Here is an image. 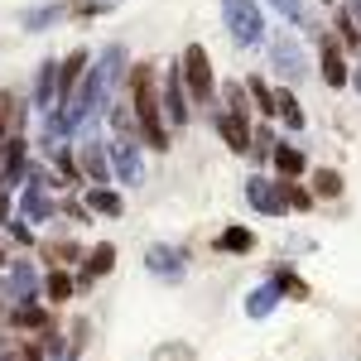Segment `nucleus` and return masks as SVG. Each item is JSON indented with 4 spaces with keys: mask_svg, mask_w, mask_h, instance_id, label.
Segmentation results:
<instances>
[{
    "mask_svg": "<svg viewBox=\"0 0 361 361\" xmlns=\"http://www.w3.org/2000/svg\"><path fill=\"white\" fill-rule=\"evenodd\" d=\"M159 102H164L169 126H188V116H193V102H188V92H183L178 63H164V92H159Z\"/></svg>",
    "mask_w": 361,
    "mask_h": 361,
    "instance_id": "39448f33",
    "label": "nucleus"
},
{
    "mask_svg": "<svg viewBox=\"0 0 361 361\" xmlns=\"http://www.w3.org/2000/svg\"><path fill=\"white\" fill-rule=\"evenodd\" d=\"M352 20H357V34H361V0H352V10H347Z\"/></svg>",
    "mask_w": 361,
    "mask_h": 361,
    "instance_id": "7c9ffc66",
    "label": "nucleus"
},
{
    "mask_svg": "<svg viewBox=\"0 0 361 361\" xmlns=\"http://www.w3.org/2000/svg\"><path fill=\"white\" fill-rule=\"evenodd\" d=\"M318 54H323V82L328 87H347V54H342V44L318 39Z\"/></svg>",
    "mask_w": 361,
    "mask_h": 361,
    "instance_id": "f8f14e48",
    "label": "nucleus"
},
{
    "mask_svg": "<svg viewBox=\"0 0 361 361\" xmlns=\"http://www.w3.org/2000/svg\"><path fill=\"white\" fill-rule=\"evenodd\" d=\"M347 82H357V97H361V63H357V73H347Z\"/></svg>",
    "mask_w": 361,
    "mask_h": 361,
    "instance_id": "2f4dec72",
    "label": "nucleus"
},
{
    "mask_svg": "<svg viewBox=\"0 0 361 361\" xmlns=\"http://www.w3.org/2000/svg\"><path fill=\"white\" fill-rule=\"evenodd\" d=\"M284 202H289V207H308V202H313V193H308V188H299V183H284Z\"/></svg>",
    "mask_w": 361,
    "mask_h": 361,
    "instance_id": "cd10ccee",
    "label": "nucleus"
},
{
    "mask_svg": "<svg viewBox=\"0 0 361 361\" xmlns=\"http://www.w3.org/2000/svg\"><path fill=\"white\" fill-rule=\"evenodd\" d=\"M126 102H130V116H135L140 145L169 149V126H164V102H159L154 63H135V68H130V78H126Z\"/></svg>",
    "mask_w": 361,
    "mask_h": 361,
    "instance_id": "f257e3e1",
    "label": "nucleus"
},
{
    "mask_svg": "<svg viewBox=\"0 0 361 361\" xmlns=\"http://www.w3.org/2000/svg\"><path fill=\"white\" fill-rule=\"evenodd\" d=\"M178 260H183L178 250H164V246H154V250H149V270H154V275H169V279H173L178 270H183Z\"/></svg>",
    "mask_w": 361,
    "mask_h": 361,
    "instance_id": "4be33fe9",
    "label": "nucleus"
},
{
    "mask_svg": "<svg viewBox=\"0 0 361 361\" xmlns=\"http://www.w3.org/2000/svg\"><path fill=\"white\" fill-rule=\"evenodd\" d=\"M87 212L121 217V212H126V202H121V193H111V188H87Z\"/></svg>",
    "mask_w": 361,
    "mask_h": 361,
    "instance_id": "f3484780",
    "label": "nucleus"
},
{
    "mask_svg": "<svg viewBox=\"0 0 361 361\" xmlns=\"http://www.w3.org/2000/svg\"><path fill=\"white\" fill-rule=\"evenodd\" d=\"M313 193L318 197H342V173H337V169H318V173H313Z\"/></svg>",
    "mask_w": 361,
    "mask_h": 361,
    "instance_id": "5701e85b",
    "label": "nucleus"
},
{
    "mask_svg": "<svg viewBox=\"0 0 361 361\" xmlns=\"http://www.w3.org/2000/svg\"><path fill=\"white\" fill-rule=\"evenodd\" d=\"M246 97L255 102V111H260V116H275V92H270L265 78H246Z\"/></svg>",
    "mask_w": 361,
    "mask_h": 361,
    "instance_id": "aec40b11",
    "label": "nucleus"
},
{
    "mask_svg": "<svg viewBox=\"0 0 361 361\" xmlns=\"http://www.w3.org/2000/svg\"><path fill=\"white\" fill-rule=\"evenodd\" d=\"M68 15H78V5H68V0H54V5H34V10H25V15H20V29L39 34V29L58 25V20H68Z\"/></svg>",
    "mask_w": 361,
    "mask_h": 361,
    "instance_id": "1a4fd4ad",
    "label": "nucleus"
},
{
    "mask_svg": "<svg viewBox=\"0 0 361 361\" xmlns=\"http://www.w3.org/2000/svg\"><path fill=\"white\" fill-rule=\"evenodd\" d=\"M82 173L102 188L106 183V173H111V164H106V149L102 145H82Z\"/></svg>",
    "mask_w": 361,
    "mask_h": 361,
    "instance_id": "dca6fc26",
    "label": "nucleus"
},
{
    "mask_svg": "<svg viewBox=\"0 0 361 361\" xmlns=\"http://www.w3.org/2000/svg\"><path fill=\"white\" fill-rule=\"evenodd\" d=\"M279 20H304V0H265Z\"/></svg>",
    "mask_w": 361,
    "mask_h": 361,
    "instance_id": "a878e982",
    "label": "nucleus"
},
{
    "mask_svg": "<svg viewBox=\"0 0 361 361\" xmlns=\"http://www.w3.org/2000/svg\"><path fill=\"white\" fill-rule=\"evenodd\" d=\"M222 25L231 34V44H241V49H255L265 39V20H260L255 0H222Z\"/></svg>",
    "mask_w": 361,
    "mask_h": 361,
    "instance_id": "7ed1b4c3",
    "label": "nucleus"
},
{
    "mask_svg": "<svg viewBox=\"0 0 361 361\" xmlns=\"http://www.w3.org/2000/svg\"><path fill=\"white\" fill-rule=\"evenodd\" d=\"M250 140H255V154H270V149H275V130H270V126H260Z\"/></svg>",
    "mask_w": 361,
    "mask_h": 361,
    "instance_id": "c85d7f7f",
    "label": "nucleus"
},
{
    "mask_svg": "<svg viewBox=\"0 0 361 361\" xmlns=\"http://www.w3.org/2000/svg\"><path fill=\"white\" fill-rule=\"evenodd\" d=\"M270 159H275V169H279V178H299V173H304V154H299V149H294V145H275V149H270Z\"/></svg>",
    "mask_w": 361,
    "mask_h": 361,
    "instance_id": "a211bd4d",
    "label": "nucleus"
},
{
    "mask_svg": "<svg viewBox=\"0 0 361 361\" xmlns=\"http://www.w3.org/2000/svg\"><path fill=\"white\" fill-rule=\"evenodd\" d=\"M212 126H217V135L226 140V149H236V154H246V149H250V121L217 111V116H212Z\"/></svg>",
    "mask_w": 361,
    "mask_h": 361,
    "instance_id": "9b49d317",
    "label": "nucleus"
},
{
    "mask_svg": "<svg viewBox=\"0 0 361 361\" xmlns=\"http://www.w3.org/2000/svg\"><path fill=\"white\" fill-rule=\"evenodd\" d=\"M5 145H10V149H5V169H0V188H15V183L25 178V140L10 135Z\"/></svg>",
    "mask_w": 361,
    "mask_h": 361,
    "instance_id": "ddd939ff",
    "label": "nucleus"
},
{
    "mask_svg": "<svg viewBox=\"0 0 361 361\" xmlns=\"http://www.w3.org/2000/svg\"><path fill=\"white\" fill-rule=\"evenodd\" d=\"M92 5H97V10H111V5H121V0H92Z\"/></svg>",
    "mask_w": 361,
    "mask_h": 361,
    "instance_id": "473e14b6",
    "label": "nucleus"
},
{
    "mask_svg": "<svg viewBox=\"0 0 361 361\" xmlns=\"http://www.w3.org/2000/svg\"><path fill=\"white\" fill-rule=\"evenodd\" d=\"M217 102H222V111H226V116H241V121H246L250 97H246V82H241V78H236V82H222V87H217Z\"/></svg>",
    "mask_w": 361,
    "mask_h": 361,
    "instance_id": "4468645a",
    "label": "nucleus"
},
{
    "mask_svg": "<svg viewBox=\"0 0 361 361\" xmlns=\"http://www.w3.org/2000/svg\"><path fill=\"white\" fill-rule=\"evenodd\" d=\"M49 299H54V304H63V299H73V275H63V270H54V275H49Z\"/></svg>",
    "mask_w": 361,
    "mask_h": 361,
    "instance_id": "393cba45",
    "label": "nucleus"
},
{
    "mask_svg": "<svg viewBox=\"0 0 361 361\" xmlns=\"http://www.w3.org/2000/svg\"><path fill=\"white\" fill-rule=\"evenodd\" d=\"M337 29H342V44H347V49H357V44H361V34H357V20H352L347 10L337 15Z\"/></svg>",
    "mask_w": 361,
    "mask_h": 361,
    "instance_id": "bb28decb",
    "label": "nucleus"
},
{
    "mask_svg": "<svg viewBox=\"0 0 361 361\" xmlns=\"http://www.w3.org/2000/svg\"><path fill=\"white\" fill-rule=\"evenodd\" d=\"M111 265H116V246H106V241H102V246H92V255H87V270H82V284H92L97 275H106Z\"/></svg>",
    "mask_w": 361,
    "mask_h": 361,
    "instance_id": "6ab92c4d",
    "label": "nucleus"
},
{
    "mask_svg": "<svg viewBox=\"0 0 361 361\" xmlns=\"http://www.w3.org/2000/svg\"><path fill=\"white\" fill-rule=\"evenodd\" d=\"M106 164L121 173V183H140V178H145V159H140L135 140H116L111 154H106Z\"/></svg>",
    "mask_w": 361,
    "mask_h": 361,
    "instance_id": "6e6552de",
    "label": "nucleus"
},
{
    "mask_svg": "<svg viewBox=\"0 0 361 361\" xmlns=\"http://www.w3.org/2000/svg\"><path fill=\"white\" fill-rule=\"evenodd\" d=\"M34 106H39L44 116L58 106V63H54V58L39 63V78H34Z\"/></svg>",
    "mask_w": 361,
    "mask_h": 361,
    "instance_id": "9d476101",
    "label": "nucleus"
},
{
    "mask_svg": "<svg viewBox=\"0 0 361 361\" xmlns=\"http://www.w3.org/2000/svg\"><path fill=\"white\" fill-rule=\"evenodd\" d=\"M15 126H20V102H15V92H0V145L10 140Z\"/></svg>",
    "mask_w": 361,
    "mask_h": 361,
    "instance_id": "412c9836",
    "label": "nucleus"
},
{
    "mask_svg": "<svg viewBox=\"0 0 361 361\" xmlns=\"http://www.w3.org/2000/svg\"><path fill=\"white\" fill-rule=\"evenodd\" d=\"M270 63H275V73L284 78V87H294V82H304V78H308V54L299 49V39L284 34V29L270 39Z\"/></svg>",
    "mask_w": 361,
    "mask_h": 361,
    "instance_id": "20e7f679",
    "label": "nucleus"
},
{
    "mask_svg": "<svg viewBox=\"0 0 361 361\" xmlns=\"http://www.w3.org/2000/svg\"><path fill=\"white\" fill-rule=\"evenodd\" d=\"M246 197L255 212H270V217H279L289 202H284V183H275V178H246Z\"/></svg>",
    "mask_w": 361,
    "mask_h": 361,
    "instance_id": "0eeeda50",
    "label": "nucleus"
},
{
    "mask_svg": "<svg viewBox=\"0 0 361 361\" xmlns=\"http://www.w3.org/2000/svg\"><path fill=\"white\" fill-rule=\"evenodd\" d=\"M275 116L289 126V130H304V106H299V97H294L289 87H279V92H275Z\"/></svg>",
    "mask_w": 361,
    "mask_h": 361,
    "instance_id": "2eb2a0df",
    "label": "nucleus"
},
{
    "mask_svg": "<svg viewBox=\"0 0 361 361\" xmlns=\"http://www.w3.org/2000/svg\"><path fill=\"white\" fill-rule=\"evenodd\" d=\"M255 246V236H250L246 226H226L222 236H217V250H250Z\"/></svg>",
    "mask_w": 361,
    "mask_h": 361,
    "instance_id": "b1692460",
    "label": "nucleus"
},
{
    "mask_svg": "<svg viewBox=\"0 0 361 361\" xmlns=\"http://www.w3.org/2000/svg\"><path fill=\"white\" fill-rule=\"evenodd\" d=\"M87 63H92V58H87V49H73V54L58 63V106H54V111H63V106L73 102V92H78V82H82Z\"/></svg>",
    "mask_w": 361,
    "mask_h": 361,
    "instance_id": "423d86ee",
    "label": "nucleus"
},
{
    "mask_svg": "<svg viewBox=\"0 0 361 361\" xmlns=\"http://www.w3.org/2000/svg\"><path fill=\"white\" fill-rule=\"evenodd\" d=\"M178 78H183V92L193 106H217V82H212V58L202 44H188L183 58H178Z\"/></svg>",
    "mask_w": 361,
    "mask_h": 361,
    "instance_id": "f03ea898",
    "label": "nucleus"
},
{
    "mask_svg": "<svg viewBox=\"0 0 361 361\" xmlns=\"http://www.w3.org/2000/svg\"><path fill=\"white\" fill-rule=\"evenodd\" d=\"M49 255H58V260H63V265H68V260H78V255H82V250L73 246V241H54V246H49Z\"/></svg>",
    "mask_w": 361,
    "mask_h": 361,
    "instance_id": "c756f323",
    "label": "nucleus"
}]
</instances>
